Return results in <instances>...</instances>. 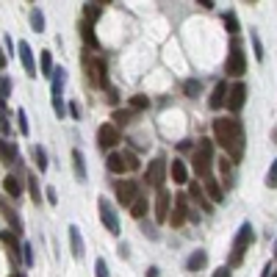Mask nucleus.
Segmentation results:
<instances>
[{
  "label": "nucleus",
  "instance_id": "1",
  "mask_svg": "<svg viewBox=\"0 0 277 277\" xmlns=\"http://www.w3.org/2000/svg\"><path fill=\"white\" fill-rule=\"evenodd\" d=\"M211 131H214V141L219 147H225L233 164H239V161L244 158V144H247L244 141V125L233 117H216Z\"/></svg>",
  "mask_w": 277,
  "mask_h": 277
},
{
  "label": "nucleus",
  "instance_id": "2",
  "mask_svg": "<svg viewBox=\"0 0 277 277\" xmlns=\"http://www.w3.org/2000/svg\"><path fill=\"white\" fill-rule=\"evenodd\" d=\"M191 166H194V175L197 178H211V169H214V139H200V144L194 147V155H191Z\"/></svg>",
  "mask_w": 277,
  "mask_h": 277
},
{
  "label": "nucleus",
  "instance_id": "3",
  "mask_svg": "<svg viewBox=\"0 0 277 277\" xmlns=\"http://www.w3.org/2000/svg\"><path fill=\"white\" fill-rule=\"evenodd\" d=\"M247 72V56H244V47H241L239 39H230V47H227V61H225V75L227 78H239Z\"/></svg>",
  "mask_w": 277,
  "mask_h": 277
},
{
  "label": "nucleus",
  "instance_id": "4",
  "mask_svg": "<svg viewBox=\"0 0 277 277\" xmlns=\"http://www.w3.org/2000/svg\"><path fill=\"white\" fill-rule=\"evenodd\" d=\"M255 241V233H252V225L249 222H244V225L239 227V236H236L233 241V252H230V263L227 266H241V261H244V252L249 249V244Z\"/></svg>",
  "mask_w": 277,
  "mask_h": 277
},
{
  "label": "nucleus",
  "instance_id": "5",
  "mask_svg": "<svg viewBox=\"0 0 277 277\" xmlns=\"http://www.w3.org/2000/svg\"><path fill=\"white\" fill-rule=\"evenodd\" d=\"M166 172H169V164H166L164 155H155L150 161V166L144 169V183L155 188V191H161L164 188V180H166Z\"/></svg>",
  "mask_w": 277,
  "mask_h": 277
},
{
  "label": "nucleus",
  "instance_id": "6",
  "mask_svg": "<svg viewBox=\"0 0 277 277\" xmlns=\"http://www.w3.org/2000/svg\"><path fill=\"white\" fill-rule=\"evenodd\" d=\"M83 67H86V75H89L92 86H97V89H108V64H105V58L86 56Z\"/></svg>",
  "mask_w": 277,
  "mask_h": 277
},
{
  "label": "nucleus",
  "instance_id": "7",
  "mask_svg": "<svg viewBox=\"0 0 277 277\" xmlns=\"http://www.w3.org/2000/svg\"><path fill=\"white\" fill-rule=\"evenodd\" d=\"M97 211H100V222L105 225L108 233H111V236H119V233H122V227H119V216H117L114 205H111V202H108L105 197L97 200Z\"/></svg>",
  "mask_w": 277,
  "mask_h": 277
},
{
  "label": "nucleus",
  "instance_id": "8",
  "mask_svg": "<svg viewBox=\"0 0 277 277\" xmlns=\"http://www.w3.org/2000/svg\"><path fill=\"white\" fill-rule=\"evenodd\" d=\"M244 103H247V83L244 80H236V83L230 86V92H227V111L233 114H241V108H244Z\"/></svg>",
  "mask_w": 277,
  "mask_h": 277
},
{
  "label": "nucleus",
  "instance_id": "9",
  "mask_svg": "<svg viewBox=\"0 0 277 277\" xmlns=\"http://www.w3.org/2000/svg\"><path fill=\"white\" fill-rule=\"evenodd\" d=\"M114 188H117L119 205H133V200L139 197V183H136V180H117Z\"/></svg>",
  "mask_w": 277,
  "mask_h": 277
},
{
  "label": "nucleus",
  "instance_id": "10",
  "mask_svg": "<svg viewBox=\"0 0 277 277\" xmlns=\"http://www.w3.org/2000/svg\"><path fill=\"white\" fill-rule=\"evenodd\" d=\"M119 127L114 125V122H108V125H100V131H97V144L103 147V150H111V147H117L119 144Z\"/></svg>",
  "mask_w": 277,
  "mask_h": 277
},
{
  "label": "nucleus",
  "instance_id": "11",
  "mask_svg": "<svg viewBox=\"0 0 277 277\" xmlns=\"http://www.w3.org/2000/svg\"><path fill=\"white\" fill-rule=\"evenodd\" d=\"M188 197L186 194H178L175 197V205H172V216H169V225L172 227H183V222L188 219Z\"/></svg>",
  "mask_w": 277,
  "mask_h": 277
},
{
  "label": "nucleus",
  "instance_id": "12",
  "mask_svg": "<svg viewBox=\"0 0 277 277\" xmlns=\"http://www.w3.org/2000/svg\"><path fill=\"white\" fill-rule=\"evenodd\" d=\"M169 205H172V194L166 191V188H161V191L155 194V219L158 222L169 219Z\"/></svg>",
  "mask_w": 277,
  "mask_h": 277
},
{
  "label": "nucleus",
  "instance_id": "13",
  "mask_svg": "<svg viewBox=\"0 0 277 277\" xmlns=\"http://www.w3.org/2000/svg\"><path fill=\"white\" fill-rule=\"evenodd\" d=\"M19 61H23L25 75H28V78H36L39 75V72H36V61H33V50H31L28 42H19Z\"/></svg>",
  "mask_w": 277,
  "mask_h": 277
},
{
  "label": "nucleus",
  "instance_id": "14",
  "mask_svg": "<svg viewBox=\"0 0 277 277\" xmlns=\"http://www.w3.org/2000/svg\"><path fill=\"white\" fill-rule=\"evenodd\" d=\"M205 266H208V252H205V249H194V252L186 258V272H194V274H197V272H202Z\"/></svg>",
  "mask_w": 277,
  "mask_h": 277
},
{
  "label": "nucleus",
  "instance_id": "15",
  "mask_svg": "<svg viewBox=\"0 0 277 277\" xmlns=\"http://www.w3.org/2000/svg\"><path fill=\"white\" fill-rule=\"evenodd\" d=\"M227 92H230V86H227V83H225V80H219V83H216V86H214V92H211V97H208V105H211V108H214V111H216V108H222V105H225V103H227Z\"/></svg>",
  "mask_w": 277,
  "mask_h": 277
},
{
  "label": "nucleus",
  "instance_id": "16",
  "mask_svg": "<svg viewBox=\"0 0 277 277\" xmlns=\"http://www.w3.org/2000/svg\"><path fill=\"white\" fill-rule=\"evenodd\" d=\"M169 175H172V183H178V186L188 183V169H186V161L172 158V164H169Z\"/></svg>",
  "mask_w": 277,
  "mask_h": 277
},
{
  "label": "nucleus",
  "instance_id": "17",
  "mask_svg": "<svg viewBox=\"0 0 277 277\" xmlns=\"http://www.w3.org/2000/svg\"><path fill=\"white\" fill-rule=\"evenodd\" d=\"M70 249H72V258H75V261H80V258H83V252H86L78 225H70Z\"/></svg>",
  "mask_w": 277,
  "mask_h": 277
},
{
  "label": "nucleus",
  "instance_id": "18",
  "mask_svg": "<svg viewBox=\"0 0 277 277\" xmlns=\"http://www.w3.org/2000/svg\"><path fill=\"white\" fill-rule=\"evenodd\" d=\"M23 180L17 178V175H6V180H3V188H6V194L9 197H14V200H19V194H23Z\"/></svg>",
  "mask_w": 277,
  "mask_h": 277
},
{
  "label": "nucleus",
  "instance_id": "19",
  "mask_svg": "<svg viewBox=\"0 0 277 277\" xmlns=\"http://www.w3.org/2000/svg\"><path fill=\"white\" fill-rule=\"evenodd\" d=\"M53 72H56V67H53V56H50V50H42V53H39V75L53 80Z\"/></svg>",
  "mask_w": 277,
  "mask_h": 277
},
{
  "label": "nucleus",
  "instance_id": "20",
  "mask_svg": "<svg viewBox=\"0 0 277 277\" xmlns=\"http://www.w3.org/2000/svg\"><path fill=\"white\" fill-rule=\"evenodd\" d=\"M105 166H108V172H114V175L127 172V161H125L122 153H111V155H108V161H105Z\"/></svg>",
  "mask_w": 277,
  "mask_h": 277
},
{
  "label": "nucleus",
  "instance_id": "21",
  "mask_svg": "<svg viewBox=\"0 0 277 277\" xmlns=\"http://www.w3.org/2000/svg\"><path fill=\"white\" fill-rule=\"evenodd\" d=\"M80 36H83V42L92 47V50H100V42L97 36H94V25L86 23V19H80Z\"/></svg>",
  "mask_w": 277,
  "mask_h": 277
},
{
  "label": "nucleus",
  "instance_id": "22",
  "mask_svg": "<svg viewBox=\"0 0 277 277\" xmlns=\"http://www.w3.org/2000/svg\"><path fill=\"white\" fill-rule=\"evenodd\" d=\"M233 161L230 158H216V166H219V172H222V183L225 186H236V180H233Z\"/></svg>",
  "mask_w": 277,
  "mask_h": 277
},
{
  "label": "nucleus",
  "instance_id": "23",
  "mask_svg": "<svg viewBox=\"0 0 277 277\" xmlns=\"http://www.w3.org/2000/svg\"><path fill=\"white\" fill-rule=\"evenodd\" d=\"M0 161H3V164H14V161H19L17 147L9 144V141H3V139H0Z\"/></svg>",
  "mask_w": 277,
  "mask_h": 277
},
{
  "label": "nucleus",
  "instance_id": "24",
  "mask_svg": "<svg viewBox=\"0 0 277 277\" xmlns=\"http://www.w3.org/2000/svg\"><path fill=\"white\" fill-rule=\"evenodd\" d=\"M103 6L105 3H86L83 6V19H86V23H92V25L97 23V19L103 17Z\"/></svg>",
  "mask_w": 277,
  "mask_h": 277
},
{
  "label": "nucleus",
  "instance_id": "25",
  "mask_svg": "<svg viewBox=\"0 0 277 277\" xmlns=\"http://www.w3.org/2000/svg\"><path fill=\"white\" fill-rule=\"evenodd\" d=\"M188 194H191V197L200 202V208H202V211H205V214H211V211H214L211 200H205V194H202V188H200L197 183H191V186H188Z\"/></svg>",
  "mask_w": 277,
  "mask_h": 277
},
{
  "label": "nucleus",
  "instance_id": "26",
  "mask_svg": "<svg viewBox=\"0 0 277 277\" xmlns=\"http://www.w3.org/2000/svg\"><path fill=\"white\" fill-rule=\"evenodd\" d=\"M0 211H3V216H6V219H9V225H11V230H14V233H23V222H19V216H17L14 211H11V208H9V205H6V202H3V200H0Z\"/></svg>",
  "mask_w": 277,
  "mask_h": 277
},
{
  "label": "nucleus",
  "instance_id": "27",
  "mask_svg": "<svg viewBox=\"0 0 277 277\" xmlns=\"http://www.w3.org/2000/svg\"><path fill=\"white\" fill-rule=\"evenodd\" d=\"M72 169H75L78 180H86V164H83V153L80 150H72Z\"/></svg>",
  "mask_w": 277,
  "mask_h": 277
},
{
  "label": "nucleus",
  "instance_id": "28",
  "mask_svg": "<svg viewBox=\"0 0 277 277\" xmlns=\"http://www.w3.org/2000/svg\"><path fill=\"white\" fill-rule=\"evenodd\" d=\"M205 191H208V197H211L214 202H222V197H225V191H222V186H219V180H216V178L205 180Z\"/></svg>",
  "mask_w": 277,
  "mask_h": 277
},
{
  "label": "nucleus",
  "instance_id": "29",
  "mask_svg": "<svg viewBox=\"0 0 277 277\" xmlns=\"http://www.w3.org/2000/svg\"><path fill=\"white\" fill-rule=\"evenodd\" d=\"M31 155H33V164L39 166V172H45L47 169V153H45V147L42 144H33L31 147Z\"/></svg>",
  "mask_w": 277,
  "mask_h": 277
},
{
  "label": "nucleus",
  "instance_id": "30",
  "mask_svg": "<svg viewBox=\"0 0 277 277\" xmlns=\"http://www.w3.org/2000/svg\"><path fill=\"white\" fill-rule=\"evenodd\" d=\"M147 208H150V202H147L144 197H136V200H133V205H131V216H133V219H144Z\"/></svg>",
  "mask_w": 277,
  "mask_h": 277
},
{
  "label": "nucleus",
  "instance_id": "31",
  "mask_svg": "<svg viewBox=\"0 0 277 277\" xmlns=\"http://www.w3.org/2000/svg\"><path fill=\"white\" fill-rule=\"evenodd\" d=\"M133 114L136 111H131V108H117V111H114V125L117 127H122V125H131V119H133Z\"/></svg>",
  "mask_w": 277,
  "mask_h": 277
},
{
  "label": "nucleus",
  "instance_id": "32",
  "mask_svg": "<svg viewBox=\"0 0 277 277\" xmlns=\"http://www.w3.org/2000/svg\"><path fill=\"white\" fill-rule=\"evenodd\" d=\"M25 183H28L31 200H33V202H42V188H39V180H36V175H28V178H25Z\"/></svg>",
  "mask_w": 277,
  "mask_h": 277
},
{
  "label": "nucleus",
  "instance_id": "33",
  "mask_svg": "<svg viewBox=\"0 0 277 277\" xmlns=\"http://www.w3.org/2000/svg\"><path fill=\"white\" fill-rule=\"evenodd\" d=\"M0 241H3V244L9 247L11 252H17V249H23V247H19V241H17V233H14V230H3V233H0Z\"/></svg>",
  "mask_w": 277,
  "mask_h": 277
},
{
  "label": "nucleus",
  "instance_id": "34",
  "mask_svg": "<svg viewBox=\"0 0 277 277\" xmlns=\"http://www.w3.org/2000/svg\"><path fill=\"white\" fill-rule=\"evenodd\" d=\"M127 105H131V111H144V108L150 105V97H147V94H133V97L127 100Z\"/></svg>",
  "mask_w": 277,
  "mask_h": 277
},
{
  "label": "nucleus",
  "instance_id": "35",
  "mask_svg": "<svg viewBox=\"0 0 277 277\" xmlns=\"http://www.w3.org/2000/svg\"><path fill=\"white\" fill-rule=\"evenodd\" d=\"M31 28L36 31V33L45 31V14L39 9H31Z\"/></svg>",
  "mask_w": 277,
  "mask_h": 277
},
{
  "label": "nucleus",
  "instance_id": "36",
  "mask_svg": "<svg viewBox=\"0 0 277 277\" xmlns=\"http://www.w3.org/2000/svg\"><path fill=\"white\" fill-rule=\"evenodd\" d=\"M200 89H202V83H200V80H186V83H183V92H186V97H197V94H200Z\"/></svg>",
  "mask_w": 277,
  "mask_h": 277
},
{
  "label": "nucleus",
  "instance_id": "37",
  "mask_svg": "<svg viewBox=\"0 0 277 277\" xmlns=\"http://www.w3.org/2000/svg\"><path fill=\"white\" fill-rule=\"evenodd\" d=\"M50 103H53V111H56V117L61 119V117H64V97H61V94H50Z\"/></svg>",
  "mask_w": 277,
  "mask_h": 277
},
{
  "label": "nucleus",
  "instance_id": "38",
  "mask_svg": "<svg viewBox=\"0 0 277 277\" xmlns=\"http://www.w3.org/2000/svg\"><path fill=\"white\" fill-rule=\"evenodd\" d=\"M266 186H269V188H277V158L272 161V166H269V175H266Z\"/></svg>",
  "mask_w": 277,
  "mask_h": 277
},
{
  "label": "nucleus",
  "instance_id": "39",
  "mask_svg": "<svg viewBox=\"0 0 277 277\" xmlns=\"http://www.w3.org/2000/svg\"><path fill=\"white\" fill-rule=\"evenodd\" d=\"M225 25H227V31H230L233 36L239 33V19H236V14H233V11H227V14H225Z\"/></svg>",
  "mask_w": 277,
  "mask_h": 277
},
{
  "label": "nucleus",
  "instance_id": "40",
  "mask_svg": "<svg viewBox=\"0 0 277 277\" xmlns=\"http://www.w3.org/2000/svg\"><path fill=\"white\" fill-rule=\"evenodd\" d=\"M249 39H252V47H255V58L261 61V58H263V45H261V36L252 31V33H249Z\"/></svg>",
  "mask_w": 277,
  "mask_h": 277
},
{
  "label": "nucleus",
  "instance_id": "41",
  "mask_svg": "<svg viewBox=\"0 0 277 277\" xmlns=\"http://www.w3.org/2000/svg\"><path fill=\"white\" fill-rule=\"evenodd\" d=\"M17 122H19V133H23V136H28V117H25L23 108L17 111Z\"/></svg>",
  "mask_w": 277,
  "mask_h": 277
},
{
  "label": "nucleus",
  "instance_id": "42",
  "mask_svg": "<svg viewBox=\"0 0 277 277\" xmlns=\"http://www.w3.org/2000/svg\"><path fill=\"white\" fill-rule=\"evenodd\" d=\"M94 277H108V266H105V258H97V263H94Z\"/></svg>",
  "mask_w": 277,
  "mask_h": 277
},
{
  "label": "nucleus",
  "instance_id": "43",
  "mask_svg": "<svg viewBox=\"0 0 277 277\" xmlns=\"http://www.w3.org/2000/svg\"><path fill=\"white\" fill-rule=\"evenodd\" d=\"M11 94V80L9 78H0V100H6Z\"/></svg>",
  "mask_w": 277,
  "mask_h": 277
},
{
  "label": "nucleus",
  "instance_id": "44",
  "mask_svg": "<svg viewBox=\"0 0 277 277\" xmlns=\"http://www.w3.org/2000/svg\"><path fill=\"white\" fill-rule=\"evenodd\" d=\"M122 155H125V161H127V169H139V166H141V161L133 153H122Z\"/></svg>",
  "mask_w": 277,
  "mask_h": 277
},
{
  "label": "nucleus",
  "instance_id": "45",
  "mask_svg": "<svg viewBox=\"0 0 277 277\" xmlns=\"http://www.w3.org/2000/svg\"><path fill=\"white\" fill-rule=\"evenodd\" d=\"M105 100H108L111 105H117V103H119V92L114 89V86H108V89H105Z\"/></svg>",
  "mask_w": 277,
  "mask_h": 277
},
{
  "label": "nucleus",
  "instance_id": "46",
  "mask_svg": "<svg viewBox=\"0 0 277 277\" xmlns=\"http://www.w3.org/2000/svg\"><path fill=\"white\" fill-rule=\"evenodd\" d=\"M23 258H25L28 266H33V249H31V244H23Z\"/></svg>",
  "mask_w": 277,
  "mask_h": 277
},
{
  "label": "nucleus",
  "instance_id": "47",
  "mask_svg": "<svg viewBox=\"0 0 277 277\" xmlns=\"http://www.w3.org/2000/svg\"><path fill=\"white\" fill-rule=\"evenodd\" d=\"M211 277H233V272H230V266H219Z\"/></svg>",
  "mask_w": 277,
  "mask_h": 277
},
{
  "label": "nucleus",
  "instance_id": "48",
  "mask_svg": "<svg viewBox=\"0 0 277 277\" xmlns=\"http://www.w3.org/2000/svg\"><path fill=\"white\" fill-rule=\"evenodd\" d=\"M45 197H47V202H50V205H56V202H58V197H56V191H53V188H47Z\"/></svg>",
  "mask_w": 277,
  "mask_h": 277
},
{
  "label": "nucleus",
  "instance_id": "49",
  "mask_svg": "<svg viewBox=\"0 0 277 277\" xmlns=\"http://www.w3.org/2000/svg\"><path fill=\"white\" fill-rule=\"evenodd\" d=\"M70 114H72V119H80V108H78V103H70Z\"/></svg>",
  "mask_w": 277,
  "mask_h": 277
},
{
  "label": "nucleus",
  "instance_id": "50",
  "mask_svg": "<svg viewBox=\"0 0 277 277\" xmlns=\"http://www.w3.org/2000/svg\"><path fill=\"white\" fill-rule=\"evenodd\" d=\"M147 277H158V269L150 266V269H147Z\"/></svg>",
  "mask_w": 277,
  "mask_h": 277
},
{
  "label": "nucleus",
  "instance_id": "51",
  "mask_svg": "<svg viewBox=\"0 0 277 277\" xmlns=\"http://www.w3.org/2000/svg\"><path fill=\"white\" fill-rule=\"evenodd\" d=\"M3 114H6V100H0V119H6Z\"/></svg>",
  "mask_w": 277,
  "mask_h": 277
},
{
  "label": "nucleus",
  "instance_id": "52",
  "mask_svg": "<svg viewBox=\"0 0 277 277\" xmlns=\"http://www.w3.org/2000/svg\"><path fill=\"white\" fill-rule=\"evenodd\" d=\"M6 67V56H3V50H0V70Z\"/></svg>",
  "mask_w": 277,
  "mask_h": 277
},
{
  "label": "nucleus",
  "instance_id": "53",
  "mask_svg": "<svg viewBox=\"0 0 277 277\" xmlns=\"http://www.w3.org/2000/svg\"><path fill=\"white\" fill-rule=\"evenodd\" d=\"M272 141H274V144H277V127H274V131H272Z\"/></svg>",
  "mask_w": 277,
  "mask_h": 277
},
{
  "label": "nucleus",
  "instance_id": "54",
  "mask_svg": "<svg viewBox=\"0 0 277 277\" xmlns=\"http://www.w3.org/2000/svg\"><path fill=\"white\" fill-rule=\"evenodd\" d=\"M9 277H25L23 272H14V274H9Z\"/></svg>",
  "mask_w": 277,
  "mask_h": 277
},
{
  "label": "nucleus",
  "instance_id": "55",
  "mask_svg": "<svg viewBox=\"0 0 277 277\" xmlns=\"http://www.w3.org/2000/svg\"><path fill=\"white\" fill-rule=\"evenodd\" d=\"M274 263H277V244H274Z\"/></svg>",
  "mask_w": 277,
  "mask_h": 277
},
{
  "label": "nucleus",
  "instance_id": "56",
  "mask_svg": "<svg viewBox=\"0 0 277 277\" xmlns=\"http://www.w3.org/2000/svg\"><path fill=\"white\" fill-rule=\"evenodd\" d=\"M274 277H277V274H274Z\"/></svg>",
  "mask_w": 277,
  "mask_h": 277
}]
</instances>
